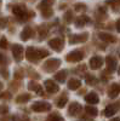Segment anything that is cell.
Wrapping results in <instances>:
<instances>
[{"label":"cell","mask_w":120,"mask_h":121,"mask_svg":"<svg viewBox=\"0 0 120 121\" xmlns=\"http://www.w3.org/2000/svg\"><path fill=\"white\" fill-rule=\"evenodd\" d=\"M89 22H90V18L87 16H79L78 19L75 21V24H76V27H84Z\"/></svg>","instance_id":"d6986e66"},{"label":"cell","mask_w":120,"mask_h":121,"mask_svg":"<svg viewBox=\"0 0 120 121\" xmlns=\"http://www.w3.org/2000/svg\"><path fill=\"white\" fill-rule=\"evenodd\" d=\"M9 112V108L6 105H0V114H6Z\"/></svg>","instance_id":"f546056e"},{"label":"cell","mask_w":120,"mask_h":121,"mask_svg":"<svg viewBox=\"0 0 120 121\" xmlns=\"http://www.w3.org/2000/svg\"><path fill=\"white\" fill-rule=\"evenodd\" d=\"M85 110H86V113H87L89 115H91V116H96V115L98 114V110H97L95 107H92V105H87V107L85 108Z\"/></svg>","instance_id":"603a6c76"},{"label":"cell","mask_w":120,"mask_h":121,"mask_svg":"<svg viewBox=\"0 0 120 121\" xmlns=\"http://www.w3.org/2000/svg\"><path fill=\"white\" fill-rule=\"evenodd\" d=\"M4 98H10V93L4 92V95H0V99H4Z\"/></svg>","instance_id":"d590c367"},{"label":"cell","mask_w":120,"mask_h":121,"mask_svg":"<svg viewBox=\"0 0 120 121\" xmlns=\"http://www.w3.org/2000/svg\"><path fill=\"white\" fill-rule=\"evenodd\" d=\"M40 11H41V13H43L44 17H50V16H52V13H53V11H52L50 7L43 9V10H40Z\"/></svg>","instance_id":"d4e9b609"},{"label":"cell","mask_w":120,"mask_h":121,"mask_svg":"<svg viewBox=\"0 0 120 121\" xmlns=\"http://www.w3.org/2000/svg\"><path fill=\"white\" fill-rule=\"evenodd\" d=\"M28 88L31 90V91H35L38 95H44V91H43L41 86H40V84H38V82L31 81V82H29V85H28Z\"/></svg>","instance_id":"2e32d148"},{"label":"cell","mask_w":120,"mask_h":121,"mask_svg":"<svg viewBox=\"0 0 120 121\" xmlns=\"http://www.w3.org/2000/svg\"><path fill=\"white\" fill-rule=\"evenodd\" d=\"M1 72H3V75H4V78H9V75H7V70H1Z\"/></svg>","instance_id":"74e56055"},{"label":"cell","mask_w":120,"mask_h":121,"mask_svg":"<svg viewBox=\"0 0 120 121\" xmlns=\"http://www.w3.org/2000/svg\"><path fill=\"white\" fill-rule=\"evenodd\" d=\"M47 55H49V52L46 50H39L35 47H28L26 51V57L31 62H36V60L41 59V58H45Z\"/></svg>","instance_id":"6da1fadb"},{"label":"cell","mask_w":120,"mask_h":121,"mask_svg":"<svg viewBox=\"0 0 120 121\" xmlns=\"http://www.w3.org/2000/svg\"><path fill=\"white\" fill-rule=\"evenodd\" d=\"M85 100H86L87 103H90V104H96V103L99 102V98H98L97 93H95V92H90L89 95L85 96Z\"/></svg>","instance_id":"9a60e30c"},{"label":"cell","mask_w":120,"mask_h":121,"mask_svg":"<svg viewBox=\"0 0 120 121\" xmlns=\"http://www.w3.org/2000/svg\"><path fill=\"white\" fill-rule=\"evenodd\" d=\"M119 74H120V68H119Z\"/></svg>","instance_id":"ab89813d"},{"label":"cell","mask_w":120,"mask_h":121,"mask_svg":"<svg viewBox=\"0 0 120 121\" xmlns=\"http://www.w3.org/2000/svg\"><path fill=\"white\" fill-rule=\"evenodd\" d=\"M53 3H55V0H43V1L40 3V5H39V9H40V10H43V9L50 7Z\"/></svg>","instance_id":"cb8c5ba5"},{"label":"cell","mask_w":120,"mask_h":121,"mask_svg":"<svg viewBox=\"0 0 120 121\" xmlns=\"http://www.w3.org/2000/svg\"><path fill=\"white\" fill-rule=\"evenodd\" d=\"M106 63H107L108 70H111V72H114V70L116 69V67H118V62L113 56H108L106 58Z\"/></svg>","instance_id":"7c38bea8"},{"label":"cell","mask_w":120,"mask_h":121,"mask_svg":"<svg viewBox=\"0 0 120 121\" xmlns=\"http://www.w3.org/2000/svg\"><path fill=\"white\" fill-rule=\"evenodd\" d=\"M49 45H50V47H51L52 50H55V51H57V52H59V51H62V50H63V41L61 39H58V38L50 40Z\"/></svg>","instance_id":"ba28073f"},{"label":"cell","mask_w":120,"mask_h":121,"mask_svg":"<svg viewBox=\"0 0 120 121\" xmlns=\"http://www.w3.org/2000/svg\"><path fill=\"white\" fill-rule=\"evenodd\" d=\"M68 102V99H67V97H62V98H59L58 99V102H57V107L58 108H63L64 105H66V103Z\"/></svg>","instance_id":"484cf974"},{"label":"cell","mask_w":120,"mask_h":121,"mask_svg":"<svg viewBox=\"0 0 120 121\" xmlns=\"http://www.w3.org/2000/svg\"><path fill=\"white\" fill-rule=\"evenodd\" d=\"M33 36V30L31 27H24V29L22 30L21 33V39L23 40V41H27L28 39H31Z\"/></svg>","instance_id":"5bb4252c"},{"label":"cell","mask_w":120,"mask_h":121,"mask_svg":"<svg viewBox=\"0 0 120 121\" xmlns=\"http://www.w3.org/2000/svg\"><path fill=\"white\" fill-rule=\"evenodd\" d=\"M6 23H7V19L6 18H1L0 19V28H4L6 26Z\"/></svg>","instance_id":"d6a6232c"},{"label":"cell","mask_w":120,"mask_h":121,"mask_svg":"<svg viewBox=\"0 0 120 121\" xmlns=\"http://www.w3.org/2000/svg\"><path fill=\"white\" fill-rule=\"evenodd\" d=\"M12 55L16 62H21L23 58V47L21 45H13L12 46Z\"/></svg>","instance_id":"8992f818"},{"label":"cell","mask_w":120,"mask_h":121,"mask_svg":"<svg viewBox=\"0 0 120 121\" xmlns=\"http://www.w3.org/2000/svg\"><path fill=\"white\" fill-rule=\"evenodd\" d=\"M29 99H31V96H29L28 93H22V95H19L16 98V102L17 103H26V102H28Z\"/></svg>","instance_id":"7402d4cb"},{"label":"cell","mask_w":120,"mask_h":121,"mask_svg":"<svg viewBox=\"0 0 120 121\" xmlns=\"http://www.w3.org/2000/svg\"><path fill=\"white\" fill-rule=\"evenodd\" d=\"M49 120H63V117L62 116H59V115H57V114H50L49 115V117H47Z\"/></svg>","instance_id":"4316f807"},{"label":"cell","mask_w":120,"mask_h":121,"mask_svg":"<svg viewBox=\"0 0 120 121\" xmlns=\"http://www.w3.org/2000/svg\"><path fill=\"white\" fill-rule=\"evenodd\" d=\"M86 81H87L90 85H95L96 79H95V78H92V76H89V78H86Z\"/></svg>","instance_id":"4dcf8cb0"},{"label":"cell","mask_w":120,"mask_h":121,"mask_svg":"<svg viewBox=\"0 0 120 121\" xmlns=\"http://www.w3.org/2000/svg\"><path fill=\"white\" fill-rule=\"evenodd\" d=\"M66 78H67V72H66V70H61V72H58L55 75V79L57 80V81H59V82H64Z\"/></svg>","instance_id":"44dd1931"},{"label":"cell","mask_w":120,"mask_h":121,"mask_svg":"<svg viewBox=\"0 0 120 121\" xmlns=\"http://www.w3.org/2000/svg\"><path fill=\"white\" fill-rule=\"evenodd\" d=\"M89 39V34L87 33H83V34H75L69 38V43L71 44H78V43H85Z\"/></svg>","instance_id":"52a82bcc"},{"label":"cell","mask_w":120,"mask_h":121,"mask_svg":"<svg viewBox=\"0 0 120 121\" xmlns=\"http://www.w3.org/2000/svg\"><path fill=\"white\" fill-rule=\"evenodd\" d=\"M0 5H1V0H0Z\"/></svg>","instance_id":"60d3db41"},{"label":"cell","mask_w":120,"mask_h":121,"mask_svg":"<svg viewBox=\"0 0 120 121\" xmlns=\"http://www.w3.org/2000/svg\"><path fill=\"white\" fill-rule=\"evenodd\" d=\"M108 4H111V5H120V0H111V1H108Z\"/></svg>","instance_id":"836d02e7"},{"label":"cell","mask_w":120,"mask_h":121,"mask_svg":"<svg viewBox=\"0 0 120 121\" xmlns=\"http://www.w3.org/2000/svg\"><path fill=\"white\" fill-rule=\"evenodd\" d=\"M32 110L34 112H49V110H51V104L50 103H46V102H35L32 104Z\"/></svg>","instance_id":"3957f363"},{"label":"cell","mask_w":120,"mask_h":121,"mask_svg":"<svg viewBox=\"0 0 120 121\" xmlns=\"http://www.w3.org/2000/svg\"><path fill=\"white\" fill-rule=\"evenodd\" d=\"M45 88H46L47 92H50V93H56V92H58L59 86L57 84H55L52 80H46V81H45Z\"/></svg>","instance_id":"30bf717a"},{"label":"cell","mask_w":120,"mask_h":121,"mask_svg":"<svg viewBox=\"0 0 120 121\" xmlns=\"http://www.w3.org/2000/svg\"><path fill=\"white\" fill-rule=\"evenodd\" d=\"M75 10H76V11H85L86 6H85L84 4H76V5H75Z\"/></svg>","instance_id":"f1b7e54d"},{"label":"cell","mask_w":120,"mask_h":121,"mask_svg":"<svg viewBox=\"0 0 120 121\" xmlns=\"http://www.w3.org/2000/svg\"><path fill=\"white\" fill-rule=\"evenodd\" d=\"M81 105H80L79 103H76V102H73L71 105H69V109H68V113H69V115H72V116H76L80 112H81Z\"/></svg>","instance_id":"8fae6325"},{"label":"cell","mask_w":120,"mask_h":121,"mask_svg":"<svg viewBox=\"0 0 120 121\" xmlns=\"http://www.w3.org/2000/svg\"><path fill=\"white\" fill-rule=\"evenodd\" d=\"M1 88H3V84H1V82H0V90H1Z\"/></svg>","instance_id":"f35d334b"},{"label":"cell","mask_w":120,"mask_h":121,"mask_svg":"<svg viewBox=\"0 0 120 121\" xmlns=\"http://www.w3.org/2000/svg\"><path fill=\"white\" fill-rule=\"evenodd\" d=\"M120 93V86L118 84H113L108 90V96L111 98H115L118 97V95Z\"/></svg>","instance_id":"4fadbf2b"},{"label":"cell","mask_w":120,"mask_h":121,"mask_svg":"<svg viewBox=\"0 0 120 121\" xmlns=\"http://www.w3.org/2000/svg\"><path fill=\"white\" fill-rule=\"evenodd\" d=\"M98 38L101 40H103V41H106V43H115L116 41V39L112 34H108V33H99Z\"/></svg>","instance_id":"e0dca14e"},{"label":"cell","mask_w":120,"mask_h":121,"mask_svg":"<svg viewBox=\"0 0 120 121\" xmlns=\"http://www.w3.org/2000/svg\"><path fill=\"white\" fill-rule=\"evenodd\" d=\"M115 113H116V107H115V105H108V107L104 109V115H106L107 117L113 116Z\"/></svg>","instance_id":"ffe728a7"},{"label":"cell","mask_w":120,"mask_h":121,"mask_svg":"<svg viewBox=\"0 0 120 121\" xmlns=\"http://www.w3.org/2000/svg\"><path fill=\"white\" fill-rule=\"evenodd\" d=\"M5 63H6V57H5V55L0 53V65H4Z\"/></svg>","instance_id":"1f68e13d"},{"label":"cell","mask_w":120,"mask_h":121,"mask_svg":"<svg viewBox=\"0 0 120 121\" xmlns=\"http://www.w3.org/2000/svg\"><path fill=\"white\" fill-rule=\"evenodd\" d=\"M116 30H118V32L120 33V18H119L118 21H116Z\"/></svg>","instance_id":"8d00e7d4"},{"label":"cell","mask_w":120,"mask_h":121,"mask_svg":"<svg viewBox=\"0 0 120 121\" xmlns=\"http://www.w3.org/2000/svg\"><path fill=\"white\" fill-rule=\"evenodd\" d=\"M80 85H81V82H80L79 79H71L68 81V88L69 90H78L80 87Z\"/></svg>","instance_id":"ac0fdd59"},{"label":"cell","mask_w":120,"mask_h":121,"mask_svg":"<svg viewBox=\"0 0 120 121\" xmlns=\"http://www.w3.org/2000/svg\"><path fill=\"white\" fill-rule=\"evenodd\" d=\"M0 48H7V40L5 38H1L0 40Z\"/></svg>","instance_id":"83f0119b"},{"label":"cell","mask_w":120,"mask_h":121,"mask_svg":"<svg viewBox=\"0 0 120 121\" xmlns=\"http://www.w3.org/2000/svg\"><path fill=\"white\" fill-rule=\"evenodd\" d=\"M103 64V58L99 57V56H95L90 59V68L96 70V69H99Z\"/></svg>","instance_id":"9c48e42d"},{"label":"cell","mask_w":120,"mask_h":121,"mask_svg":"<svg viewBox=\"0 0 120 121\" xmlns=\"http://www.w3.org/2000/svg\"><path fill=\"white\" fill-rule=\"evenodd\" d=\"M66 21L67 22H71L72 21V13L71 12H67L66 13Z\"/></svg>","instance_id":"e575fe53"},{"label":"cell","mask_w":120,"mask_h":121,"mask_svg":"<svg viewBox=\"0 0 120 121\" xmlns=\"http://www.w3.org/2000/svg\"><path fill=\"white\" fill-rule=\"evenodd\" d=\"M83 58H84V53L81 51H79V50H74V51H72L71 53H68L67 57H66V59L68 60V62H74V63L80 62Z\"/></svg>","instance_id":"277c9868"},{"label":"cell","mask_w":120,"mask_h":121,"mask_svg":"<svg viewBox=\"0 0 120 121\" xmlns=\"http://www.w3.org/2000/svg\"><path fill=\"white\" fill-rule=\"evenodd\" d=\"M59 64H61V60L57 59V58H51L49 59L47 62L44 63L43 68L45 72H55V70H57L59 68Z\"/></svg>","instance_id":"7a4b0ae2"},{"label":"cell","mask_w":120,"mask_h":121,"mask_svg":"<svg viewBox=\"0 0 120 121\" xmlns=\"http://www.w3.org/2000/svg\"><path fill=\"white\" fill-rule=\"evenodd\" d=\"M12 11L18 18H21V19H26L27 18L28 12H27V9H26L24 5H15L13 9H12Z\"/></svg>","instance_id":"5b68a950"}]
</instances>
